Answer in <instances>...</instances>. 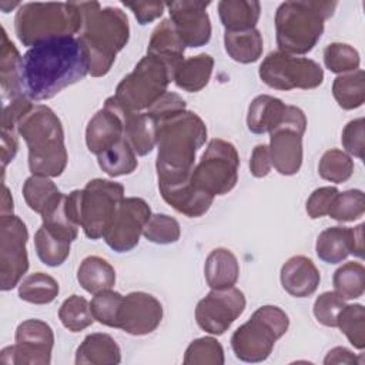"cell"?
Instances as JSON below:
<instances>
[{
    "instance_id": "obj_1",
    "label": "cell",
    "mask_w": 365,
    "mask_h": 365,
    "mask_svg": "<svg viewBox=\"0 0 365 365\" xmlns=\"http://www.w3.org/2000/svg\"><path fill=\"white\" fill-rule=\"evenodd\" d=\"M90 73V56L78 37H57L30 47L21 58V93L34 101L54 97Z\"/></svg>"
},
{
    "instance_id": "obj_2",
    "label": "cell",
    "mask_w": 365,
    "mask_h": 365,
    "mask_svg": "<svg viewBox=\"0 0 365 365\" xmlns=\"http://www.w3.org/2000/svg\"><path fill=\"white\" fill-rule=\"evenodd\" d=\"M207 140V127L194 111L157 124V177L160 187H174L190 181L197 151Z\"/></svg>"
},
{
    "instance_id": "obj_3",
    "label": "cell",
    "mask_w": 365,
    "mask_h": 365,
    "mask_svg": "<svg viewBox=\"0 0 365 365\" xmlns=\"http://www.w3.org/2000/svg\"><path fill=\"white\" fill-rule=\"evenodd\" d=\"M80 9L83 26L78 38L90 56V74L103 77L128 43V19L121 9L101 7L98 1H80Z\"/></svg>"
},
{
    "instance_id": "obj_4",
    "label": "cell",
    "mask_w": 365,
    "mask_h": 365,
    "mask_svg": "<svg viewBox=\"0 0 365 365\" xmlns=\"http://www.w3.org/2000/svg\"><path fill=\"white\" fill-rule=\"evenodd\" d=\"M17 131L29 148V168L33 175L58 177L67 165L64 130L57 114L47 106L34 104L19 121Z\"/></svg>"
},
{
    "instance_id": "obj_5",
    "label": "cell",
    "mask_w": 365,
    "mask_h": 365,
    "mask_svg": "<svg viewBox=\"0 0 365 365\" xmlns=\"http://www.w3.org/2000/svg\"><path fill=\"white\" fill-rule=\"evenodd\" d=\"M336 1H284L275 13L279 51L301 56L309 53L324 33V21L334 14Z\"/></svg>"
},
{
    "instance_id": "obj_6",
    "label": "cell",
    "mask_w": 365,
    "mask_h": 365,
    "mask_svg": "<svg viewBox=\"0 0 365 365\" xmlns=\"http://www.w3.org/2000/svg\"><path fill=\"white\" fill-rule=\"evenodd\" d=\"M83 26L80 3H24L14 17V30L20 43L33 47L57 37H74Z\"/></svg>"
},
{
    "instance_id": "obj_7",
    "label": "cell",
    "mask_w": 365,
    "mask_h": 365,
    "mask_svg": "<svg viewBox=\"0 0 365 365\" xmlns=\"http://www.w3.org/2000/svg\"><path fill=\"white\" fill-rule=\"evenodd\" d=\"M288 327L289 318L279 307L262 305L234 331L231 348L235 356L244 362L265 361Z\"/></svg>"
},
{
    "instance_id": "obj_8",
    "label": "cell",
    "mask_w": 365,
    "mask_h": 365,
    "mask_svg": "<svg viewBox=\"0 0 365 365\" xmlns=\"http://www.w3.org/2000/svg\"><path fill=\"white\" fill-rule=\"evenodd\" d=\"M171 80L173 76L167 66L147 54L118 83L113 97L127 111H143L167 93Z\"/></svg>"
},
{
    "instance_id": "obj_9",
    "label": "cell",
    "mask_w": 365,
    "mask_h": 365,
    "mask_svg": "<svg viewBox=\"0 0 365 365\" xmlns=\"http://www.w3.org/2000/svg\"><path fill=\"white\" fill-rule=\"evenodd\" d=\"M240 155L230 141L214 138L208 143L191 174L194 188L212 197L230 192L238 181Z\"/></svg>"
},
{
    "instance_id": "obj_10",
    "label": "cell",
    "mask_w": 365,
    "mask_h": 365,
    "mask_svg": "<svg viewBox=\"0 0 365 365\" xmlns=\"http://www.w3.org/2000/svg\"><path fill=\"white\" fill-rule=\"evenodd\" d=\"M258 74L268 87L282 91L317 88L324 81V70L317 61L282 51L269 53L262 60Z\"/></svg>"
},
{
    "instance_id": "obj_11",
    "label": "cell",
    "mask_w": 365,
    "mask_h": 365,
    "mask_svg": "<svg viewBox=\"0 0 365 365\" xmlns=\"http://www.w3.org/2000/svg\"><path fill=\"white\" fill-rule=\"evenodd\" d=\"M124 187L120 182L94 178L81 190V228L90 240L104 238L120 202Z\"/></svg>"
},
{
    "instance_id": "obj_12",
    "label": "cell",
    "mask_w": 365,
    "mask_h": 365,
    "mask_svg": "<svg viewBox=\"0 0 365 365\" xmlns=\"http://www.w3.org/2000/svg\"><path fill=\"white\" fill-rule=\"evenodd\" d=\"M307 117L295 106H288L281 125L269 133V157L272 167L282 175H294L302 165V135Z\"/></svg>"
},
{
    "instance_id": "obj_13",
    "label": "cell",
    "mask_w": 365,
    "mask_h": 365,
    "mask_svg": "<svg viewBox=\"0 0 365 365\" xmlns=\"http://www.w3.org/2000/svg\"><path fill=\"white\" fill-rule=\"evenodd\" d=\"M29 232L20 217L7 214L0 217V288L10 291L19 285L29 269Z\"/></svg>"
},
{
    "instance_id": "obj_14",
    "label": "cell",
    "mask_w": 365,
    "mask_h": 365,
    "mask_svg": "<svg viewBox=\"0 0 365 365\" xmlns=\"http://www.w3.org/2000/svg\"><path fill=\"white\" fill-rule=\"evenodd\" d=\"M54 334L51 327L41 319H26L16 329V344L0 352L4 365H48Z\"/></svg>"
},
{
    "instance_id": "obj_15",
    "label": "cell",
    "mask_w": 365,
    "mask_h": 365,
    "mask_svg": "<svg viewBox=\"0 0 365 365\" xmlns=\"http://www.w3.org/2000/svg\"><path fill=\"white\" fill-rule=\"evenodd\" d=\"M245 304V297L238 288L211 289L197 304V324L211 335H221L244 312Z\"/></svg>"
},
{
    "instance_id": "obj_16",
    "label": "cell",
    "mask_w": 365,
    "mask_h": 365,
    "mask_svg": "<svg viewBox=\"0 0 365 365\" xmlns=\"http://www.w3.org/2000/svg\"><path fill=\"white\" fill-rule=\"evenodd\" d=\"M150 217L151 208L145 200L138 197L123 198L104 235V241L117 252L131 251L138 244Z\"/></svg>"
},
{
    "instance_id": "obj_17",
    "label": "cell",
    "mask_w": 365,
    "mask_h": 365,
    "mask_svg": "<svg viewBox=\"0 0 365 365\" xmlns=\"http://www.w3.org/2000/svg\"><path fill=\"white\" fill-rule=\"evenodd\" d=\"M170 20L185 47L205 46L211 38V20L207 13L210 1L180 0L165 3Z\"/></svg>"
},
{
    "instance_id": "obj_18",
    "label": "cell",
    "mask_w": 365,
    "mask_h": 365,
    "mask_svg": "<svg viewBox=\"0 0 365 365\" xmlns=\"http://www.w3.org/2000/svg\"><path fill=\"white\" fill-rule=\"evenodd\" d=\"M161 319V302L151 294L134 291L123 297L117 328L131 335H147L157 329Z\"/></svg>"
},
{
    "instance_id": "obj_19",
    "label": "cell",
    "mask_w": 365,
    "mask_h": 365,
    "mask_svg": "<svg viewBox=\"0 0 365 365\" xmlns=\"http://www.w3.org/2000/svg\"><path fill=\"white\" fill-rule=\"evenodd\" d=\"M315 251L319 259L328 264L342 262L349 254L364 257V224L355 228L329 227L318 238Z\"/></svg>"
},
{
    "instance_id": "obj_20",
    "label": "cell",
    "mask_w": 365,
    "mask_h": 365,
    "mask_svg": "<svg viewBox=\"0 0 365 365\" xmlns=\"http://www.w3.org/2000/svg\"><path fill=\"white\" fill-rule=\"evenodd\" d=\"M104 104L113 107L120 114L124 130L123 137L137 155H147L154 150L157 143V127L145 111H127L114 97H108Z\"/></svg>"
},
{
    "instance_id": "obj_21",
    "label": "cell",
    "mask_w": 365,
    "mask_h": 365,
    "mask_svg": "<svg viewBox=\"0 0 365 365\" xmlns=\"http://www.w3.org/2000/svg\"><path fill=\"white\" fill-rule=\"evenodd\" d=\"M123 135L124 130L120 114L113 107L104 104L87 124L86 144L90 153L100 155L117 144Z\"/></svg>"
},
{
    "instance_id": "obj_22",
    "label": "cell",
    "mask_w": 365,
    "mask_h": 365,
    "mask_svg": "<svg viewBox=\"0 0 365 365\" xmlns=\"http://www.w3.org/2000/svg\"><path fill=\"white\" fill-rule=\"evenodd\" d=\"M282 288L292 297L305 298L312 295L321 281V275L312 259L305 255L291 257L281 268Z\"/></svg>"
},
{
    "instance_id": "obj_23",
    "label": "cell",
    "mask_w": 365,
    "mask_h": 365,
    "mask_svg": "<svg viewBox=\"0 0 365 365\" xmlns=\"http://www.w3.org/2000/svg\"><path fill=\"white\" fill-rule=\"evenodd\" d=\"M184 50L185 46L178 37L170 19H164L157 24L151 33L147 54L161 60L170 70L171 76H174L178 66L184 61Z\"/></svg>"
},
{
    "instance_id": "obj_24",
    "label": "cell",
    "mask_w": 365,
    "mask_h": 365,
    "mask_svg": "<svg viewBox=\"0 0 365 365\" xmlns=\"http://www.w3.org/2000/svg\"><path fill=\"white\" fill-rule=\"evenodd\" d=\"M287 111L288 106L282 100L268 94L257 96L248 107V130L254 134L271 133L284 123Z\"/></svg>"
},
{
    "instance_id": "obj_25",
    "label": "cell",
    "mask_w": 365,
    "mask_h": 365,
    "mask_svg": "<svg viewBox=\"0 0 365 365\" xmlns=\"http://www.w3.org/2000/svg\"><path fill=\"white\" fill-rule=\"evenodd\" d=\"M158 190L167 204L190 218L204 215L214 201L212 195L194 188L191 181L174 187H160Z\"/></svg>"
},
{
    "instance_id": "obj_26",
    "label": "cell",
    "mask_w": 365,
    "mask_h": 365,
    "mask_svg": "<svg viewBox=\"0 0 365 365\" xmlns=\"http://www.w3.org/2000/svg\"><path fill=\"white\" fill-rule=\"evenodd\" d=\"M120 361V346L111 335L101 332L87 335L76 352L77 365H115Z\"/></svg>"
},
{
    "instance_id": "obj_27",
    "label": "cell",
    "mask_w": 365,
    "mask_h": 365,
    "mask_svg": "<svg viewBox=\"0 0 365 365\" xmlns=\"http://www.w3.org/2000/svg\"><path fill=\"white\" fill-rule=\"evenodd\" d=\"M204 275L211 289H225L235 285L240 275L237 257L227 248L212 250L204 265Z\"/></svg>"
},
{
    "instance_id": "obj_28",
    "label": "cell",
    "mask_w": 365,
    "mask_h": 365,
    "mask_svg": "<svg viewBox=\"0 0 365 365\" xmlns=\"http://www.w3.org/2000/svg\"><path fill=\"white\" fill-rule=\"evenodd\" d=\"M21 56L13 41L9 40L7 31L1 27V44H0V86L3 100L16 98L21 96L20 71H21Z\"/></svg>"
},
{
    "instance_id": "obj_29",
    "label": "cell",
    "mask_w": 365,
    "mask_h": 365,
    "mask_svg": "<svg viewBox=\"0 0 365 365\" xmlns=\"http://www.w3.org/2000/svg\"><path fill=\"white\" fill-rule=\"evenodd\" d=\"M214 58L210 54L201 53L184 58L173 76V81L178 88H182L188 93H197L202 90L212 74Z\"/></svg>"
},
{
    "instance_id": "obj_30",
    "label": "cell",
    "mask_w": 365,
    "mask_h": 365,
    "mask_svg": "<svg viewBox=\"0 0 365 365\" xmlns=\"http://www.w3.org/2000/svg\"><path fill=\"white\" fill-rule=\"evenodd\" d=\"M259 13L261 6L258 1L221 0L218 3V16L225 27V31H244L255 29Z\"/></svg>"
},
{
    "instance_id": "obj_31",
    "label": "cell",
    "mask_w": 365,
    "mask_h": 365,
    "mask_svg": "<svg viewBox=\"0 0 365 365\" xmlns=\"http://www.w3.org/2000/svg\"><path fill=\"white\" fill-rule=\"evenodd\" d=\"M77 281L88 294H98L110 289L115 284V271L113 265L98 255L86 257L77 271Z\"/></svg>"
},
{
    "instance_id": "obj_32",
    "label": "cell",
    "mask_w": 365,
    "mask_h": 365,
    "mask_svg": "<svg viewBox=\"0 0 365 365\" xmlns=\"http://www.w3.org/2000/svg\"><path fill=\"white\" fill-rule=\"evenodd\" d=\"M224 44L228 56L242 64L255 63L261 57L264 48L262 34L257 29L244 31H225Z\"/></svg>"
},
{
    "instance_id": "obj_33",
    "label": "cell",
    "mask_w": 365,
    "mask_h": 365,
    "mask_svg": "<svg viewBox=\"0 0 365 365\" xmlns=\"http://www.w3.org/2000/svg\"><path fill=\"white\" fill-rule=\"evenodd\" d=\"M332 94L338 106L344 110H354L365 101V73L358 68L351 73L339 74L332 84Z\"/></svg>"
},
{
    "instance_id": "obj_34",
    "label": "cell",
    "mask_w": 365,
    "mask_h": 365,
    "mask_svg": "<svg viewBox=\"0 0 365 365\" xmlns=\"http://www.w3.org/2000/svg\"><path fill=\"white\" fill-rule=\"evenodd\" d=\"M70 244V240L48 230L43 224L34 234L36 252L40 261L48 267H58L68 258Z\"/></svg>"
},
{
    "instance_id": "obj_35",
    "label": "cell",
    "mask_w": 365,
    "mask_h": 365,
    "mask_svg": "<svg viewBox=\"0 0 365 365\" xmlns=\"http://www.w3.org/2000/svg\"><path fill=\"white\" fill-rule=\"evenodd\" d=\"M137 154L123 137L117 144L111 148L104 151L103 154L97 155V161L100 168L110 177H121L131 174L137 165Z\"/></svg>"
},
{
    "instance_id": "obj_36",
    "label": "cell",
    "mask_w": 365,
    "mask_h": 365,
    "mask_svg": "<svg viewBox=\"0 0 365 365\" xmlns=\"http://www.w3.org/2000/svg\"><path fill=\"white\" fill-rule=\"evenodd\" d=\"M58 282L48 274L33 272L29 274L19 284V297L30 304L44 305L50 304L58 295Z\"/></svg>"
},
{
    "instance_id": "obj_37",
    "label": "cell",
    "mask_w": 365,
    "mask_h": 365,
    "mask_svg": "<svg viewBox=\"0 0 365 365\" xmlns=\"http://www.w3.org/2000/svg\"><path fill=\"white\" fill-rule=\"evenodd\" d=\"M61 192L57 185L48 178L41 175H31L23 184V197L26 204L40 215L57 200Z\"/></svg>"
},
{
    "instance_id": "obj_38",
    "label": "cell",
    "mask_w": 365,
    "mask_h": 365,
    "mask_svg": "<svg viewBox=\"0 0 365 365\" xmlns=\"http://www.w3.org/2000/svg\"><path fill=\"white\" fill-rule=\"evenodd\" d=\"M335 292L344 299H356L365 291V268L361 262H346L334 272Z\"/></svg>"
},
{
    "instance_id": "obj_39",
    "label": "cell",
    "mask_w": 365,
    "mask_h": 365,
    "mask_svg": "<svg viewBox=\"0 0 365 365\" xmlns=\"http://www.w3.org/2000/svg\"><path fill=\"white\" fill-rule=\"evenodd\" d=\"M61 324L71 332H80L94 322L90 302L77 294L70 295L58 309Z\"/></svg>"
},
{
    "instance_id": "obj_40",
    "label": "cell",
    "mask_w": 365,
    "mask_h": 365,
    "mask_svg": "<svg viewBox=\"0 0 365 365\" xmlns=\"http://www.w3.org/2000/svg\"><path fill=\"white\" fill-rule=\"evenodd\" d=\"M318 173L321 178L341 184L351 178L354 173V161L346 153L338 148H331L322 154L318 164Z\"/></svg>"
},
{
    "instance_id": "obj_41",
    "label": "cell",
    "mask_w": 365,
    "mask_h": 365,
    "mask_svg": "<svg viewBox=\"0 0 365 365\" xmlns=\"http://www.w3.org/2000/svg\"><path fill=\"white\" fill-rule=\"evenodd\" d=\"M336 327L356 349L365 348V308L361 304L345 305L338 314Z\"/></svg>"
},
{
    "instance_id": "obj_42",
    "label": "cell",
    "mask_w": 365,
    "mask_h": 365,
    "mask_svg": "<svg viewBox=\"0 0 365 365\" xmlns=\"http://www.w3.org/2000/svg\"><path fill=\"white\" fill-rule=\"evenodd\" d=\"M365 212V195L361 190L338 192L331 204L328 215L339 222H351Z\"/></svg>"
},
{
    "instance_id": "obj_43",
    "label": "cell",
    "mask_w": 365,
    "mask_h": 365,
    "mask_svg": "<svg viewBox=\"0 0 365 365\" xmlns=\"http://www.w3.org/2000/svg\"><path fill=\"white\" fill-rule=\"evenodd\" d=\"M185 365H222L224 349L221 344L212 336H202L194 339L184 354Z\"/></svg>"
},
{
    "instance_id": "obj_44",
    "label": "cell",
    "mask_w": 365,
    "mask_h": 365,
    "mask_svg": "<svg viewBox=\"0 0 365 365\" xmlns=\"http://www.w3.org/2000/svg\"><path fill=\"white\" fill-rule=\"evenodd\" d=\"M359 53L346 43H331L324 50L325 67L335 74H345L358 70Z\"/></svg>"
},
{
    "instance_id": "obj_45",
    "label": "cell",
    "mask_w": 365,
    "mask_h": 365,
    "mask_svg": "<svg viewBox=\"0 0 365 365\" xmlns=\"http://www.w3.org/2000/svg\"><path fill=\"white\" fill-rule=\"evenodd\" d=\"M143 235L154 244H174L180 240L181 228L178 221L167 214H151Z\"/></svg>"
},
{
    "instance_id": "obj_46",
    "label": "cell",
    "mask_w": 365,
    "mask_h": 365,
    "mask_svg": "<svg viewBox=\"0 0 365 365\" xmlns=\"http://www.w3.org/2000/svg\"><path fill=\"white\" fill-rule=\"evenodd\" d=\"M121 301L123 295L115 291H111V288L96 294L90 302V309L94 319L106 327L117 328L118 309Z\"/></svg>"
},
{
    "instance_id": "obj_47",
    "label": "cell",
    "mask_w": 365,
    "mask_h": 365,
    "mask_svg": "<svg viewBox=\"0 0 365 365\" xmlns=\"http://www.w3.org/2000/svg\"><path fill=\"white\" fill-rule=\"evenodd\" d=\"M344 307H345L344 298H341L335 291H327L315 299L314 315L319 324L335 328L338 314Z\"/></svg>"
},
{
    "instance_id": "obj_48",
    "label": "cell",
    "mask_w": 365,
    "mask_h": 365,
    "mask_svg": "<svg viewBox=\"0 0 365 365\" xmlns=\"http://www.w3.org/2000/svg\"><path fill=\"white\" fill-rule=\"evenodd\" d=\"M182 111H185L184 98L181 96H178L177 93H171V91L164 93L151 107H148L145 110L147 115L153 120L155 127H157V124L167 121V120L181 114Z\"/></svg>"
},
{
    "instance_id": "obj_49",
    "label": "cell",
    "mask_w": 365,
    "mask_h": 365,
    "mask_svg": "<svg viewBox=\"0 0 365 365\" xmlns=\"http://www.w3.org/2000/svg\"><path fill=\"white\" fill-rule=\"evenodd\" d=\"M341 141L348 154H352L358 158H364L365 121L362 117L355 118L345 125V128L342 130Z\"/></svg>"
},
{
    "instance_id": "obj_50",
    "label": "cell",
    "mask_w": 365,
    "mask_h": 365,
    "mask_svg": "<svg viewBox=\"0 0 365 365\" xmlns=\"http://www.w3.org/2000/svg\"><path fill=\"white\" fill-rule=\"evenodd\" d=\"M33 108L31 100L24 94L10 100L4 104L3 114H1V130L16 131L19 121Z\"/></svg>"
},
{
    "instance_id": "obj_51",
    "label": "cell",
    "mask_w": 365,
    "mask_h": 365,
    "mask_svg": "<svg viewBox=\"0 0 365 365\" xmlns=\"http://www.w3.org/2000/svg\"><path fill=\"white\" fill-rule=\"evenodd\" d=\"M336 187H319L309 195L307 201V212L311 218H321L328 215L331 204L338 194Z\"/></svg>"
},
{
    "instance_id": "obj_52",
    "label": "cell",
    "mask_w": 365,
    "mask_h": 365,
    "mask_svg": "<svg viewBox=\"0 0 365 365\" xmlns=\"http://www.w3.org/2000/svg\"><path fill=\"white\" fill-rule=\"evenodd\" d=\"M123 4L133 11L141 26L161 17L165 7V3L163 1H123Z\"/></svg>"
},
{
    "instance_id": "obj_53",
    "label": "cell",
    "mask_w": 365,
    "mask_h": 365,
    "mask_svg": "<svg viewBox=\"0 0 365 365\" xmlns=\"http://www.w3.org/2000/svg\"><path fill=\"white\" fill-rule=\"evenodd\" d=\"M272 168L271 157H269V148L265 144H258L251 154L250 160V171L254 177L262 178L269 174Z\"/></svg>"
},
{
    "instance_id": "obj_54",
    "label": "cell",
    "mask_w": 365,
    "mask_h": 365,
    "mask_svg": "<svg viewBox=\"0 0 365 365\" xmlns=\"http://www.w3.org/2000/svg\"><path fill=\"white\" fill-rule=\"evenodd\" d=\"M19 150V143L16 137V131L1 130V167L3 171L6 165L16 157Z\"/></svg>"
},
{
    "instance_id": "obj_55",
    "label": "cell",
    "mask_w": 365,
    "mask_h": 365,
    "mask_svg": "<svg viewBox=\"0 0 365 365\" xmlns=\"http://www.w3.org/2000/svg\"><path fill=\"white\" fill-rule=\"evenodd\" d=\"M356 362H358V359L354 355V352L349 351L345 346L332 348L324 359L325 365H329V364H356Z\"/></svg>"
},
{
    "instance_id": "obj_56",
    "label": "cell",
    "mask_w": 365,
    "mask_h": 365,
    "mask_svg": "<svg viewBox=\"0 0 365 365\" xmlns=\"http://www.w3.org/2000/svg\"><path fill=\"white\" fill-rule=\"evenodd\" d=\"M13 214V198L10 195L9 188L3 184V198H1V215Z\"/></svg>"
}]
</instances>
